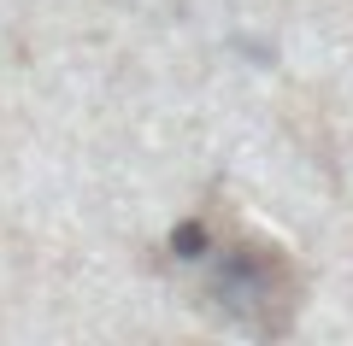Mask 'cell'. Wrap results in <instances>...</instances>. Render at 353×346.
<instances>
[{
    "label": "cell",
    "instance_id": "obj_1",
    "mask_svg": "<svg viewBox=\"0 0 353 346\" xmlns=\"http://www.w3.org/2000/svg\"><path fill=\"white\" fill-rule=\"evenodd\" d=\"M171 259L189 276V294L206 317L253 334V340H283L301 317L306 276L283 241L259 235L248 223L189 217L171 235Z\"/></svg>",
    "mask_w": 353,
    "mask_h": 346
}]
</instances>
